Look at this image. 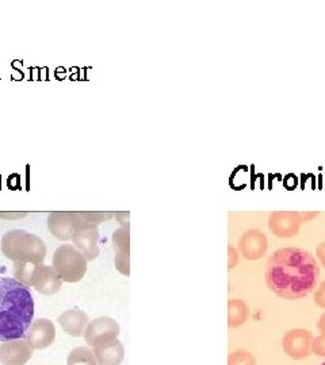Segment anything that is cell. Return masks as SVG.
<instances>
[{
  "mask_svg": "<svg viewBox=\"0 0 325 365\" xmlns=\"http://www.w3.org/2000/svg\"><path fill=\"white\" fill-rule=\"evenodd\" d=\"M63 280L59 274L49 265H37L31 276V287L36 288L39 294L53 295L61 288Z\"/></svg>",
  "mask_w": 325,
  "mask_h": 365,
  "instance_id": "cell-12",
  "label": "cell"
},
{
  "mask_svg": "<svg viewBox=\"0 0 325 365\" xmlns=\"http://www.w3.org/2000/svg\"><path fill=\"white\" fill-rule=\"evenodd\" d=\"M87 226H95L89 221L83 212H69V211H57L48 217V227L57 240L68 241L72 240L74 235L80 229ZM98 227V226H96Z\"/></svg>",
  "mask_w": 325,
  "mask_h": 365,
  "instance_id": "cell-5",
  "label": "cell"
},
{
  "mask_svg": "<svg viewBox=\"0 0 325 365\" xmlns=\"http://www.w3.org/2000/svg\"><path fill=\"white\" fill-rule=\"evenodd\" d=\"M34 300L26 284L0 277V341L24 339L33 324Z\"/></svg>",
  "mask_w": 325,
  "mask_h": 365,
  "instance_id": "cell-2",
  "label": "cell"
},
{
  "mask_svg": "<svg viewBox=\"0 0 325 365\" xmlns=\"http://www.w3.org/2000/svg\"><path fill=\"white\" fill-rule=\"evenodd\" d=\"M0 217L1 218H24V217H26V212H19L18 215H7V212H0Z\"/></svg>",
  "mask_w": 325,
  "mask_h": 365,
  "instance_id": "cell-26",
  "label": "cell"
},
{
  "mask_svg": "<svg viewBox=\"0 0 325 365\" xmlns=\"http://www.w3.org/2000/svg\"><path fill=\"white\" fill-rule=\"evenodd\" d=\"M53 268L65 283H78L87 272V259L75 245L64 244L53 255Z\"/></svg>",
  "mask_w": 325,
  "mask_h": 365,
  "instance_id": "cell-4",
  "label": "cell"
},
{
  "mask_svg": "<svg viewBox=\"0 0 325 365\" xmlns=\"http://www.w3.org/2000/svg\"><path fill=\"white\" fill-rule=\"evenodd\" d=\"M312 353L319 357H325V334H320L319 337L313 339Z\"/></svg>",
  "mask_w": 325,
  "mask_h": 365,
  "instance_id": "cell-21",
  "label": "cell"
},
{
  "mask_svg": "<svg viewBox=\"0 0 325 365\" xmlns=\"http://www.w3.org/2000/svg\"><path fill=\"white\" fill-rule=\"evenodd\" d=\"M75 247L84 255L87 261L95 260L99 256V232L96 226H87L80 229L72 238Z\"/></svg>",
  "mask_w": 325,
  "mask_h": 365,
  "instance_id": "cell-13",
  "label": "cell"
},
{
  "mask_svg": "<svg viewBox=\"0 0 325 365\" xmlns=\"http://www.w3.org/2000/svg\"><path fill=\"white\" fill-rule=\"evenodd\" d=\"M0 248L14 265H41L46 257L45 242L26 230L7 232L1 238Z\"/></svg>",
  "mask_w": 325,
  "mask_h": 365,
  "instance_id": "cell-3",
  "label": "cell"
},
{
  "mask_svg": "<svg viewBox=\"0 0 325 365\" xmlns=\"http://www.w3.org/2000/svg\"><path fill=\"white\" fill-rule=\"evenodd\" d=\"M113 247L116 255H130V232L128 227H121L114 232Z\"/></svg>",
  "mask_w": 325,
  "mask_h": 365,
  "instance_id": "cell-18",
  "label": "cell"
},
{
  "mask_svg": "<svg viewBox=\"0 0 325 365\" xmlns=\"http://www.w3.org/2000/svg\"><path fill=\"white\" fill-rule=\"evenodd\" d=\"M33 356V349L24 339H13L0 345L1 365H25Z\"/></svg>",
  "mask_w": 325,
  "mask_h": 365,
  "instance_id": "cell-11",
  "label": "cell"
},
{
  "mask_svg": "<svg viewBox=\"0 0 325 365\" xmlns=\"http://www.w3.org/2000/svg\"><path fill=\"white\" fill-rule=\"evenodd\" d=\"M239 264V252L236 250L234 245H228V268L234 269Z\"/></svg>",
  "mask_w": 325,
  "mask_h": 365,
  "instance_id": "cell-23",
  "label": "cell"
},
{
  "mask_svg": "<svg viewBox=\"0 0 325 365\" xmlns=\"http://www.w3.org/2000/svg\"><path fill=\"white\" fill-rule=\"evenodd\" d=\"M314 303H316L319 307L325 309V280L319 286L317 291L314 292Z\"/></svg>",
  "mask_w": 325,
  "mask_h": 365,
  "instance_id": "cell-22",
  "label": "cell"
},
{
  "mask_svg": "<svg viewBox=\"0 0 325 365\" xmlns=\"http://www.w3.org/2000/svg\"><path fill=\"white\" fill-rule=\"evenodd\" d=\"M116 268L125 276L130 274V255H116Z\"/></svg>",
  "mask_w": 325,
  "mask_h": 365,
  "instance_id": "cell-20",
  "label": "cell"
},
{
  "mask_svg": "<svg viewBox=\"0 0 325 365\" xmlns=\"http://www.w3.org/2000/svg\"><path fill=\"white\" fill-rule=\"evenodd\" d=\"M121 327L117 321L109 317H99L91 321L84 331V339L90 346H99L117 339Z\"/></svg>",
  "mask_w": 325,
  "mask_h": 365,
  "instance_id": "cell-6",
  "label": "cell"
},
{
  "mask_svg": "<svg viewBox=\"0 0 325 365\" xmlns=\"http://www.w3.org/2000/svg\"><path fill=\"white\" fill-rule=\"evenodd\" d=\"M317 257L321 261L323 267L325 268V241L317 245Z\"/></svg>",
  "mask_w": 325,
  "mask_h": 365,
  "instance_id": "cell-24",
  "label": "cell"
},
{
  "mask_svg": "<svg viewBox=\"0 0 325 365\" xmlns=\"http://www.w3.org/2000/svg\"><path fill=\"white\" fill-rule=\"evenodd\" d=\"M317 327H319V330H320V333H321V334H325V313L320 317L319 324H317Z\"/></svg>",
  "mask_w": 325,
  "mask_h": 365,
  "instance_id": "cell-25",
  "label": "cell"
},
{
  "mask_svg": "<svg viewBox=\"0 0 325 365\" xmlns=\"http://www.w3.org/2000/svg\"><path fill=\"white\" fill-rule=\"evenodd\" d=\"M66 365H98L95 354L87 346H79L69 353Z\"/></svg>",
  "mask_w": 325,
  "mask_h": 365,
  "instance_id": "cell-17",
  "label": "cell"
},
{
  "mask_svg": "<svg viewBox=\"0 0 325 365\" xmlns=\"http://www.w3.org/2000/svg\"><path fill=\"white\" fill-rule=\"evenodd\" d=\"M248 319V306L244 300H228V327L244 325Z\"/></svg>",
  "mask_w": 325,
  "mask_h": 365,
  "instance_id": "cell-16",
  "label": "cell"
},
{
  "mask_svg": "<svg viewBox=\"0 0 325 365\" xmlns=\"http://www.w3.org/2000/svg\"><path fill=\"white\" fill-rule=\"evenodd\" d=\"M59 322L63 327L65 333H68L72 337H81L84 336V331L87 329L89 317L81 310H68L59 317Z\"/></svg>",
  "mask_w": 325,
  "mask_h": 365,
  "instance_id": "cell-15",
  "label": "cell"
},
{
  "mask_svg": "<svg viewBox=\"0 0 325 365\" xmlns=\"http://www.w3.org/2000/svg\"><path fill=\"white\" fill-rule=\"evenodd\" d=\"M302 225L301 212L297 211H275L269 217V227L274 235L289 238L299 235Z\"/></svg>",
  "mask_w": 325,
  "mask_h": 365,
  "instance_id": "cell-8",
  "label": "cell"
},
{
  "mask_svg": "<svg viewBox=\"0 0 325 365\" xmlns=\"http://www.w3.org/2000/svg\"><path fill=\"white\" fill-rule=\"evenodd\" d=\"M320 268L312 255L301 248L274 252L266 264V282L275 295L284 299L308 297L319 283Z\"/></svg>",
  "mask_w": 325,
  "mask_h": 365,
  "instance_id": "cell-1",
  "label": "cell"
},
{
  "mask_svg": "<svg viewBox=\"0 0 325 365\" xmlns=\"http://www.w3.org/2000/svg\"><path fill=\"white\" fill-rule=\"evenodd\" d=\"M321 365H325V361H324V363H323V364H321Z\"/></svg>",
  "mask_w": 325,
  "mask_h": 365,
  "instance_id": "cell-27",
  "label": "cell"
},
{
  "mask_svg": "<svg viewBox=\"0 0 325 365\" xmlns=\"http://www.w3.org/2000/svg\"><path fill=\"white\" fill-rule=\"evenodd\" d=\"M56 339V327L49 319L39 318L36 319L30 329L27 330L25 341L29 346L34 351H41L45 348H49Z\"/></svg>",
  "mask_w": 325,
  "mask_h": 365,
  "instance_id": "cell-9",
  "label": "cell"
},
{
  "mask_svg": "<svg viewBox=\"0 0 325 365\" xmlns=\"http://www.w3.org/2000/svg\"><path fill=\"white\" fill-rule=\"evenodd\" d=\"M313 334L306 329H293L282 339L284 351L294 360H302L312 353Z\"/></svg>",
  "mask_w": 325,
  "mask_h": 365,
  "instance_id": "cell-7",
  "label": "cell"
},
{
  "mask_svg": "<svg viewBox=\"0 0 325 365\" xmlns=\"http://www.w3.org/2000/svg\"><path fill=\"white\" fill-rule=\"evenodd\" d=\"M94 354L98 365H121L125 359V349L118 339H114L95 346Z\"/></svg>",
  "mask_w": 325,
  "mask_h": 365,
  "instance_id": "cell-14",
  "label": "cell"
},
{
  "mask_svg": "<svg viewBox=\"0 0 325 365\" xmlns=\"http://www.w3.org/2000/svg\"><path fill=\"white\" fill-rule=\"evenodd\" d=\"M239 248L246 260L256 261L266 255L269 249V241L263 232L258 229H249L241 235Z\"/></svg>",
  "mask_w": 325,
  "mask_h": 365,
  "instance_id": "cell-10",
  "label": "cell"
},
{
  "mask_svg": "<svg viewBox=\"0 0 325 365\" xmlns=\"http://www.w3.org/2000/svg\"><path fill=\"white\" fill-rule=\"evenodd\" d=\"M228 365H256L254 354L248 351H236L228 356Z\"/></svg>",
  "mask_w": 325,
  "mask_h": 365,
  "instance_id": "cell-19",
  "label": "cell"
}]
</instances>
